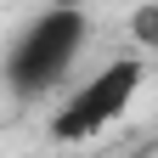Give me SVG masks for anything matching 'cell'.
Returning <instances> with one entry per match:
<instances>
[{"label": "cell", "instance_id": "obj_1", "mask_svg": "<svg viewBox=\"0 0 158 158\" xmlns=\"http://www.w3.org/2000/svg\"><path fill=\"white\" fill-rule=\"evenodd\" d=\"M90 40V11L85 6H45L40 17H28L23 28L11 34L0 79L17 102H34V96H51L68 79V68L79 62Z\"/></svg>", "mask_w": 158, "mask_h": 158}, {"label": "cell", "instance_id": "obj_2", "mask_svg": "<svg viewBox=\"0 0 158 158\" xmlns=\"http://www.w3.org/2000/svg\"><path fill=\"white\" fill-rule=\"evenodd\" d=\"M141 85H147V56H130V51H124V56H113V62H102L90 79H79L62 102H56V113H51L45 135H51L56 147L96 141L102 130H113L118 118L135 107Z\"/></svg>", "mask_w": 158, "mask_h": 158}, {"label": "cell", "instance_id": "obj_3", "mask_svg": "<svg viewBox=\"0 0 158 158\" xmlns=\"http://www.w3.org/2000/svg\"><path fill=\"white\" fill-rule=\"evenodd\" d=\"M130 34L141 40V45H158V6H141L130 17Z\"/></svg>", "mask_w": 158, "mask_h": 158}, {"label": "cell", "instance_id": "obj_4", "mask_svg": "<svg viewBox=\"0 0 158 158\" xmlns=\"http://www.w3.org/2000/svg\"><path fill=\"white\" fill-rule=\"evenodd\" d=\"M51 6H85V0H51Z\"/></svg>", "mask_w": 158, "mask_h": 158}]
</instances>
